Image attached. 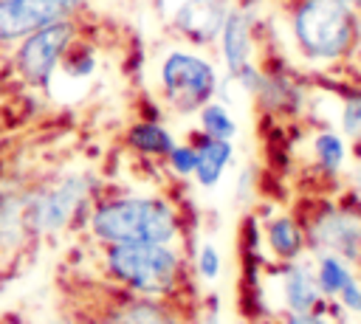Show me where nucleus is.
<instances>
[{
    "mask_svg": "<svg viewBox=\"0 0 361 324\" xmlns=\"http://www.w3.org/2000/svg\"><path fill=\"white\" fill-rule=\"evenodd\" d=\"M104 268L118 287L149 299L169 301L186 287L183 262L166 242L104 245Z\"/></svg>",
    "mask_w": 361,
    "mask_h": 324,
    "instance_id": "f257e3e1",
    "label": "nucleus"
},
{
    "mask_svg": "<svg viewBox=\"0 0 361 324\" xmlns=\"http://www.w3.org/2000/svg\"><path fill=\"white\" fill-rule=\"evenodd\" d=\"M87 225L102 245L113 242H172L180 217L164 197H110L93 206Z\"/></svg>",
    "mask_w": 361,
    "mask_h": 324,
    "instance_id": "f03ea898",
    "label": "nucleus"
},
{
    "mask_svg": "<svg viewBox=\"0 0 361 324\" xmlns=\"http://www.w3.org/2000/svg\"><path fill=\"white\" fill-rule=\"evenodd\" d=\"M290 37L299 54L313 62L347 59L358 48V11L347 0H296Z\"/></svg>",
    "mask_w": 361,
    "mask_h": 324,
    "instance_id": "7ed1b4c3",
    "label": "nucleus"
},
{
    "mask_svg": "<svg viewBox=\"0 0 361 324\" xmlns=\"http://www.w3.org/2000/svg\"><path fill=\"white\" fill-rule=\"evenodd\" d=\"M158 79L175 113H197L217 93V70L192 51H169L161 59Z\"/></svg>",
    "mask_w": 361,
    "mask_h": 324,
    "instance_id": "20e7f679",
    "label": "nucleus"
},
{
    "mask_svg": "<svg viewBox=\"0 0 361 324\" xmlns=\"http://www.w3.org/2000/svg\"><path fill=\"white\" fill-rule=\"evenodd\" d=\"M76 34H79V23H76V17H68V20H56L39 31L23 37L14 51L17 76L28 87H48L56 68L62 65L68 48L73 45Z\"/></svg>",
    "mask_w": 361,
    "mask_h": 324,
    "instance_id": "39448f33",
    "label": "nucleus"
},
{
    "mask_svg": "<svg viewBox=\"0 0 361 324\" xmlns=\"http://www.w3.org/2000/svg\"><path fill=\"white\" fill-rule=\"evenodd\" d=\"M90 183L85 175H65L23 200V228L31 234L62 231L87 203Z\"/></svg>",
    "mask_w": 361,
    "mask_h": 324,
    "instance_id": "423d86ee",
    "label": "nucleus"
},
{
    "mask_svg": "<svg viewBox=\"0 0 361 324\" xmlns=\"http://www.w3.org/2000/svg\"><path fill=\"white\" fill-rule=\"evenodd\" d=\"M85 0H0V45L20 42L23 37L68 17H79Z\"/></svg>",
    "mask_w": 361,
    "mask_h": 324,
    "instance_id": "0eeeda50",
    "label": "nucleus"
},
{
    "mask_svg": "<svg viewBox=\"0 0 361 324\" xmlns=\"http://www.w3.org/2000/svg\"><path fill=\"white\" fill-rule=\"evenodd\" d=\"M102 310L104 313H90V324H180L169 301L138 296L118 285H113Z\"/></svg>",
    "mask_w": 361,
    "mask_h": 324,
    "instance_id": "6e6552de",
    "label": "nucleus"
},
{
    "mask_svg": "<svg viewBox=\"0 0 361 324\" xmlns=\"http://www.w3.org/2000/svg\"><path fill=\"white\" fill-rule=\"evenodd\" d=\"M310 239L313 245H322L324 254L361 262V217L353 211H322L310 223Z\"/></svg>",
    "mask_w": 361,
    "mask_h": 324,
    "instance_id": "1a4fd4ad",
    "label": "nucleus"
},
{
    "mask_svg": "<svg viewBox=\"0 0 361 324\" xmlns=\"http://www.w3.org/2000/svg\"><path fill=\"white\" fill-rule=\"evenodd\" d=\"M226 14V0H180L172 11V25L183 39L206 45L220 37Z\"/></svg>",
    "mask_w": 361,
    "mask_h": 324,
    "instance_id": "9d476101",
    "label": "nucleus"
},
{
    "mask_svg": "<svg viewBox=\"0 0 361 324\" xmlns=\"http://www.w3.org/2000/svg\"><path fill=\"white\" fill-rule=\"evenodd\" d=\"M220 48L231 76L251 62V23L243 8H228L226 23L220 28Z\"/></svg>",
    "mask_w": 361,
    "mask_h": 324,
    "instance_id": "9b49d317",
    "label": "nucleus"
},
{
    "mask_svg": "<svg viewBox=\"0 0 361 324\" xmlns=\"http://www.w3.org/2000/svg\"><path fill=\"white\" fill-rule=\"evenodd\" d=\"M282 299L288 313H316L322 301L316 276L305 265H296L293 259L282 268Z\"/></svg>",
    "mask_w": 361,
    "mask_h": 324,
    "instance_id": "f8f14e48",
    "label": "nucleus"
},
{
    "mask_svg": "<svg viewBox=\"0 0 361 324\" xmlns=\"http://www.w3.org/2000/svg\"><path fill=\"white\" fill-rule=\"evenodd\" d=\"M195 180L200 183V186H214L220 177H223V172H226V166L231 163V155H234V149H231V141H223V138H212V135H200L195 144Z\"/></svg>",
    "mask_w": 361,
    "mask_h": 324,
    "instance_id": "ddd939ff",
    "label": "nucleus"
},
{
    "mask_svg": "<svg viewBox=\"0 0 361 324\" xmlns=\"http://www.w3.org/2000/svg\"><path fill=\"white\" fill-rule=\"evenodd\" d=\"M265 239H268L271 251H274L279 259H285V262L296 259V256L302 254V248H305V231H302V225H299L293 217H288V214H279V217H274V220L265 225Z\"/></svg>",
    "mask_w": 361,
    "mask_h": 324,
    "instance_id": "4468645a",
    "label": "nucleus"
},
{
    "mask_svg": "<svg viewBox=\"0 0 361 324\" xmlns=\"http://www.w3.org/2000/svg\"><path fill=\"white\" fill-rule=\"evenodd\" d=\"M127 144L149 158H166L169 149L175 147V138L166 127H161L158 121H138L127 130Z\"/></svg>",
    "mask_w": 361,
    "mask_h": 324,
    "instance_id": "2eb2a0df",
    "label": "nucleus"
},
{
    "mask_svg": "<svg viewBox=\"0 0 361 324\" xmlns=\"http://www.w3.org/2000/svg\"><path fill=\"white\" fill-rule=\"evenodd\" d=\"M197 113H200V132H203V135L223 138V141H231V138H234L237 124H234V118H231V113H228L226 104H220V101L212 99V101H206Z\"/></svg>",
    "mask_w": 361,
    "mask_h": 324,
    "instance_id": "dca6fc26",
    "label": "nucleus"
},
{
    "mask_svg": "<svg viewBox=\"0 0 361 324\" xmlns=\"http://www.w3.org/2000/svg\"><path fill=\"white\" fill-rule=\"evenodd\" d=\"M353 279L347 262L336 254H322L319 268H316V285L324 296H338V290Z\"/></svg>",
    "mask_w": 361,
    "mask_h": 324,
    "instance_id": "f3484780",
    "label": "nucleus"
},
{
    "mask_svg": "<svg viewBox=\"0 0 361 324\" xmlns=\"http://www.w3.org/2000/svg\"><path fill=\"white\" fill-rule=\"evenodd\" d=\"M344 155H347L344 141H341L336 132L324 130V132H319V135L313 138V158H316V163H319L322 172L336 175V172L341 169V163H344Z\"/></svg>",
    "mask_w": 361,
    "mask_h": 324,
    "instance_id": "a211bd4d",
    "label": "nucleus"
},
{
    "mask_svg": "<svg viewBox=\"0 0 361 324\" xmlns=\"http://www.w3.org/2000/svg\"><path fill=\"white\" fill-rule=\"evenodd\" d=\"M341 130L355 144H361V96H353V99L344 101V107H341Z\"/></svg>",
    "mask_w": 361,
    "mask_h": 324,
    "instance_id": "6ab92c4d",
    "label": "nucleus"
},
{
    "mask_svg": "<svg viewBox=\"0 0 361 324\" xmlns=\"http://www.w3.org/2000/svg\"><path fill=\"white\" fill-rule=\"evenodd\" d=\"M166 163L175 175H192L195 172V147L192 144H175L166 155Z\"/></svg>",
    "mask_w": 361,
    "mask_h": 324,
    "instance_id": "aec40b11",
    "label": "nucleus"
},
{
    "mask_svg": "<svg viewBox=\"0 0 361 324\" xmlns=\"http://www.w3.org/2000/svg\"><path fill=\"white\" fill-rule=\"evenodd\" d=\"M197 268L206 279H214L217 270H220V254L214 251V245H203L200 254H197Z\"/></svg>",
    "mask_w": 361,
    "mask_h": 324,
    "instance_id": "412c9836",
    "label": "nucleus"
},
{
    "mask_svg": "<svg viewBox=\"0 0 361 324\" xmlns=\"http://www.w3.org/2000/svg\"><path fill=\"white\" fill-rule=\"evenodd\" d=\"M338 299L344 301V307H347V310L361 313V285H358L355 279H350V282L338 290Z\"/></svg>",
    "mask_w": 361,
    "mask_h": 324,
    "instance_id": "4be33fe9",
    "label": "nucleus"
},
{
    "mask_svg": "<svg viewBox=\"0 0 361 324\" xmlns=\"http://www.w3.org/2000/svg\"><path fill=\"white\" fill-rule=\"evenodd\" d=\"M282 324H327L319 313H285Z\"/></svg>",
    "mask_w": 361,
    "mask_h": 324,
    "instance_id": "5701e85b",
    "label": "nucleus"
},
{
    "mask_svg": "<svg viewBox=\"0 0 361 324\" xmlns=\"http://www.w3.org/2000/svg\"><path fill=\"white\" fill-rule=\"evenodd\" d=\"M203 324H220V318H217V301H214V307H209V313H206Z\"/></svg>",
    "mask_w": 361,
    "mask_h": 324,
    "instance_id": "b1692460",
    "label": "nucleus"
},
{
    "mask_svg": "<svg viewBox=\"0 0 361 324\" xmlns=\"http://www.w3.org/2000/svg\"><path fill=\"white\" fill-rule=\"evenodd\" d=\"M358 48H361V11H358Z\"/></svg>",
    "mask_w": 361,
    "mask_h": 324,
    "instance_id": "393cba45",
    "label": "nucleus"
},
{
    "mask_svg": "<svg viewBox=\"0 0 361 324\" xmlns=\"http://www.w3.org/2000/svg\"><path fill=\"white\" fill-rule=\"evenodd\" d=\"M347 3H353V6H361V0H347Z\"/></svg>",
    "mask_w": 361,
    "mask_h": 324,
    "instance_id": "a878e982",
    "label": "nucleus"
},
{
    "mask_svg": "<svg viewBox=\"0 0 361 324\" xmlns=\"http://www.w3.org/2000/svg\"><path fill=\"white\" fill-rule=\"evenodd\" d=\"M0 107H3V90H0Z\"/></svg>",
    "mask_w": 361,
    "mask_h": 324,
    "instance_id": "bb28decb",
    "label": "nucleus"
}]
</instances>
